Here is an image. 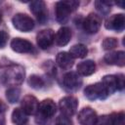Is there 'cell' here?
I'll return each mask as SVG.
<instances>
[{
	"mask_svg": "<svg viewBox=\"0 0 125 125\" xmlns=\"http://www.w3.org/2000/svg\"><path fill=\"white\" fill-rule=\"evenodd\" d=\"M24 76V68L20 64H8L0 66V81L4 85H20L23 82Z\"/></svg>",
	"mask_w": 125,
	"mask_h": 125,
	"instance_id": "cell-1",
	"label": "cell"
},
{
	"mask_svg": "<svg viewBox=\"0 0 125 125\" xmlns=\"http://www.w3.org/2000/svg\"><path fill=\"white\" fill-rule=\"evenodd\" d=\"M84 95L90 101L104 100L109 96L105 86L102 82H97L87 86L84 90Z\"/></svg>",
	"mask_w": 125,
	"mask_h": 125,
	"instance_id": "cell-2",
	"label": "cell"
},
{
	"mask_svg": "<svg viewBox=\"0 0 125 125\" xmlns=\"http://www.w3.org/2000/svg\"><path fill=\"white\" fill-rule=\"evenodd\" d=\"M12 22L14 27L21 32H28L32 30L35 25L33 19L23 13L16 14L12 19Z\"/></svg>",
	"mask_w": 125,
	"mask_h": 125,
	"instance_id": "cell-3",
	"label": "cell"
},
{
	"mask_svg": "<svg viewBox=\"0 0 125 125\" xmlns=\"http://www.w3.org/2000/svg\"><path fill=\"white\" fill-rule=\"evenodd\" d=\"M78 107V100L73 96H65L59 102V109L62 115L72 116Z\"/></svg>",
	"mask_w": 125,
	"mask_h": 125,
	"instance_id": "cell-4",
	"label": "cell"
},
{
	"mask_svg": "<svg viewBox=\"0 0 125 125\" xmlns=\"http://www.w3.org/2000/svg\"><path fill=\"white\" fill-rule=\"evenodd\" d=\"M83 80L81 78V75H79L77 72L69 71L66 72L62 77V84L63 87L70 92L77 91L82 86Z\"/></svg>",
	"mask_w": 125,
	"mask_h": 125,
	"instance_id": "cell-5",
	"label": "cell"
},
{
	"mask_svg": "<svg viewBox=\"0 0 125 125\" xmlns=\"http://www.w3.org/2000/svg\"><path fill=\"white\" fill-rule=\"evenodd\" d=\"M83 29L88 34H94L97 33L102 25V18L94 13L89 14L82 22Z\"/></svg>",
	"mask_w": 125,
	"mask_h": 125,
	"instance_id": "cell-6",
	"label": "cell"
},
{
	"mask_svg": "<svg viewBox=\"0 0 125 125\" xmlns=\"http://www.w3.org/2000/svg\"><path fill=\"white\" fill-rule=\"evenodd\" d=\"M29 9L31 13L36 17L38 21L44 23L48 20V10L46 8V4L42 0L32 1L29 4Z\"/></svg>",
	"mask_w": 125,
	"mask_h": 125,
	"instance_id": "cell-7",
	"label": "cell"
},
{
	"mask_svg": "<svg viewBox=\"0 0 125 125\" xmlns=\"http://www.w3.org/2000/svg\"><path fill=\"white\" fill-rule=\"evenodd\" d=\"M36 41H37V45L41 49H43V50L48 49L49 47H51V45L55 41V32H54V30L50 29V28L40 30L37 33Z\"/></svg>",
	"mask_w": 125,
	"mask_h": 125,
	"instance_id": "cell-8",
	"label": "cell"
},
{
	"mask_svg": "<svg viewBox=\"0 0 125 125\" xmlns=\"http://www.w3.org/2000/svg\"><path fill=\"white\" fill-rule=\"evenodd\" d=\"M57 111V105L55 104V102L51 99H46L43 100L38 106V114L41 118L43 119H48L52 116L55 115Z\"/></svg>",
	"mask_w": 125,
	"mask_h": 125,
	"instance_id": "cell-9",
	"label": "cell"
},
{
	"mask_svg": "<svg viewBox=\"0 0 125 125\" xmlns=\"http://www.w3.org/2000/svg\"><path fill=\"white\" fill-rule=\"evenodd\" d=\"M98 115L97 112L90 106L82 108L78 113V122L80 125H95Z\"/></svg>",
	"mask_w": 125,
	"mask_h": 125,
	"instance_id": "cell-10",
	"label": "cell"
},
{
	"mask_svg": "<svg viewBox=\"0 0 125 125\" xmlns=\"http://www.w3.org/2000/svg\"><path fill=\"white\" fill-rule=\"evenodd\" d=\"M104 26L109 30H115L117 32L122 31L125 27V16L123 14H115L109 17L105 21Z\"/></svg>",
	"mask_w": 125,
	"mask_h": 125,
	"instance_id": "cell-11",
	"label": "cell"
},
{
	"mask_svg": "<svg viewBox=\"0 0 125 125\" xmlns=\"http://www.w3.org/2000/svg\"><path fill=\"white\" fill-rule=\"evenodd\" d=\"M12 50L16 53H21V54H24V53H31L33 50V45L31 42H29L26 39L23 38H14L11 41L10 44Z\"/></svg>",
	"mask_w": 125,
	"mask_h": 125,
	"instance_id": "cell-12",
	"label": "cell"
},
{
	"mask_svg": "<svg viewBox=\"0 0 125 125\" xmlns=\"http://www.w3.org/2000/svg\"><path fill=\"white\" fill-rule=\"evenodd\" d=\"M21 109L27 114V115H33L37 112L39 102L38 100L32 96V95H26L21 100Z\"/></svg>",
	"mask_w": 125,
	"mask_h": 125,
	"instance_id": "cell-13",
	"label": "cell"
},
{
	"mask_svg": "<svg viewBox=\"0 0 125 125\" xmlns=\"http://www.w3.org/2000/svg\"><path fill=\"white\" fill-rule=\"evenodd\" d=\"M104 60L107 64L124 66L125 65V53L123 51L109 52L104 55Z\"/></svg>",
	"mask_w": 125,
	"mask_h": 125,
	"instance_id": "cell-14",
	"label": "cell"
},
{
	"mask_svg": "<svg viewBox=\"0 0 125 125\" xmlns=\"http://www.w3.org/2000/svg\"><path fill=\"white\" fill-rule=\"evenodd\" d=\"M70 13L71 11L64 1H59L56 3V19L60 23H66L69 20Z\"/></svg>",
	"mask_w": 125,
	"mask_h": 125,
	"instance_id": "cell-15",
	"label": "cell"
},
{
	"mask_svg": "<svg viewBox=\"0 0 125 125\" xmlns=\"http://www.w3.org/2000/svg\"><path fill=\"white\" fill-rule=\"evenodd\" d=\"M71 35H72V33H71V29H70L69 27H67V26H62V27H61V28L57 31V33H56V35H55L56 44H57L58 46H61V47L65 46V45L68 44V42L70 41Z\"/></svg>",
	"mask_w": 125,
	"mask_h": 125,
	"instance_id": "cell-16",
	"label": "cell"
},
{
	"mask_svg": "<svg viewBox=\"0 0 125 125\" xmlns=\"http://www.w3.org/2000/svg\"><path fill=\"white\" fill-rule=\"evenodd\" d=\"M77 73L82 76H89L96 71V63L92 60H86L79 62L76 66Z\"/></svg>",
	"mask_w": 125,
	"mask_h": 125,
	"instance_id": "cell-17",
	"label": "cell"
},
{
	"mask_svg": "<svg viewBox=\"0 0 125 125\" xmlns=\"http://www.w3.org/2000/svg\"><path fill=\"white\" fill-rule=\"evenodd\" d=\"M56 62L62 69H69L74 63V59L67 52H60L56 57Z\"/></svg>",
	"mask_w": 125,
	"mask_h": 125,
	"instance_id": "cell-18",
	"label": "cell"
},
{
	"mask_svg": "<svg viewBox=\"0 0 125 125\" xmlns=\"http://www.w3.org/2000/svg\"><path fill=\"white\" fill-rule=\"evenodd\" d=\"M11 118H12V122L15 125H25L28 120L27 114L20 107H17L13 110Z\"/></svg>",
	"mask_w": 125,
	"mask_h": 125,
	"instance_id": "cell-19",
	"label": "cell"
},
{
	"mask_svg": "<svg viewBox=\"0 0 125 125\" xmlns=\"http://www.w3.org/2000/svg\"><path fill=\"white\" fill-rule=\"evenodd\" d=\"M68 53L73 59H83L87 56L88 49L83 44H75L70 47Z\"/></svg>",
	"mask_w": 125,
	"mask_h": 125,
	"instance_id": "cell-20",
	"label": "cell"
},
{
	"mask_svg": "<svg viewBox=\"0 0 125 125\" xmlns=\"http://www.w3.org/2000/svg\"><path fill=\"white\" fill-rule=\"evenodd\" d=\"M106 88L109 95L113 94L117 90V82H116V75H104L101 81Z\"/></svg>",
	"mask_w": 125,
	"mask_h": 125,
	"instance_id": "cell-21",
	"label": "cell"
},
{
	"mask_svg": "<svg viewBox=\"0 0 125 125\" xmlns=\"http://www.w3.org/2000/svg\"><path fill=\"white\" fill-rule=\"evenodd\" d=\"M117 123V113L104 114L98 116L95 125H116Z\"/></svg>",
	"mask_w": 125,
	"mask_h": 125,
	"instance_id": "cell-22",
	"label": "cell"
},
{
	"mask_svg": "<svg viewBox=\"0 0 125 125\" xmlns=\"http://www.w3.org/2000/svg\"><path fill=\"white\" fill-rule=\"evenodd\" d=\"M21 96V89L19 87H11L6 91V98L9 103H17Z\"/></svg>",
	"mask_w": 125,
	"mask_h": 125,
	"instance_id": "cell-23",
	"label": "cell"
},
{
	"mask_svg": "<svg viewBox=\"0 0 125 125\" xmlns=\"http://www.w3.org/2000/svg\"><path fill=\"white\" fill-rule=\"evenodd\" d=\"M113 4V2H108V1H95V7L98 12L102 15H107L110 12V7Z\"/></svg>",
	"mask_w": 125,
	"mask_h": 125,
	"instance_id": "cell-24",
	"label": "cell"
},
{
	"mask_svg": "<svg viewBox=\"0 0 125 125\" xmlns=\"http://www.w3.org/2000/svg\"><path fill=\"white\" fill-rule=\"evenodd\" d=\"M44 80L42 77H40L39 75L37 74H32L29 76L28 78V85L35 89V90H39V89H42L43 86H44Z\"/></svg>",
	"mask_w": 125,
	"mask_h": 125,
	"instance_id": "cell-25",
	"label": "cell"
},
{
	"mask_svg": "<svg viewBox=\"0 0 125 125\" xmlns=\"http://www.w3.org/2000/svg\"><path fill=\"white\" fill-rule=\"evenodd\" d=\"M118 45V41L114 37H106L102 43V47L104 50H112Z\"/></svg>",
	"mask_w": 125,
	"mask_h": 125,
	"instance_id": "cell-26",
	"label": "cell"
},
{
	"mask_svg": "<svg viewBox=\"0 0 125 125\" xmlns=\"http://www.w3.org/2000/svg\"><path fill=\"white\" fill-rule=\"evenodd\" d=\"M55 125H73V123H72V120L68 116L61 114L56 118Z\"/></svg>",
	"mask_w": 125,
	"mask_h": 125,
	"instance_id": "cell-27",
	"label": "cell"
},
{
	"mask_svg": "<svg viewBox=\"0 0 125 125\" xmlns=\"http://www.w3.org/2000/svg\"><path fill=\"white\" fill-rule=\"evenodd\" d=\"M124 80H125V76H124V74H122V73H118V74H116L117 90H119V91L123 90V88H124V86H125V82H124Z\"/></svg>",
	"mask_w": 125,
	"mask_h": 125,
	"instance_id": "cell-28",
	"label": "cell"
},
{
	"mask_svg": "<svg viewBox=\"0 0 125 125\" xmlns=\"http://www.w3.org/2000/svg\"><path fill=\"white\" fill-rule=\"evenodd\" d=\"M8 38H9V34L4 31V30H0V48H4L8 42Z\"/></svg>",
	"mask_w": 125,
	"mask_h": 125,
	"instance_id": "cell-29",
	"label": "cell"
},
{
	"mask_svg": "<svg viewBox=\"0 0 125 125\" xmlns=\"http://www.w3.org/2000/svg\"><path fill=\"white\" fill-rule=\"evenodd\" d=\"M6 105L0 101V125H5L6 119H5V113H6Z\"/></svg>",
	"mask_w": 125,
	"mask_h": 125,
	"instance_id": "cell-30",
	"label": "cell"
},
{
	"mask_svg": "<svg viewBox=\"0 0 125 125\" xmlns=\"http://www.w3.org/2000/svg\"><path fill=\"white\" fill-rule=\"evenodd\" d=\"M116 4H117V5H119V6H120V7L122 8V9H123V8H124V6H125V4H124V2H117Z\"/></svg>",
	"mask_w": 125,
	"mask_h": 125,
	"instance_id": "cell-31",
	"label": "cell"
},
{
	"mask_svg": "<svg viewBox=\"0 0 125 125\" xmlns=\"http://www.w3.org/2000/svg\"><path fill=\"white\" fill-rule=\"evenodd\" d=\"M0 4H1V1H0Z\"/></svg>",
	"mask_w": 125,
	"mask_h": 125,
	"instance_id": "cell-32",
	"label": "cell"
}]
</instances>
